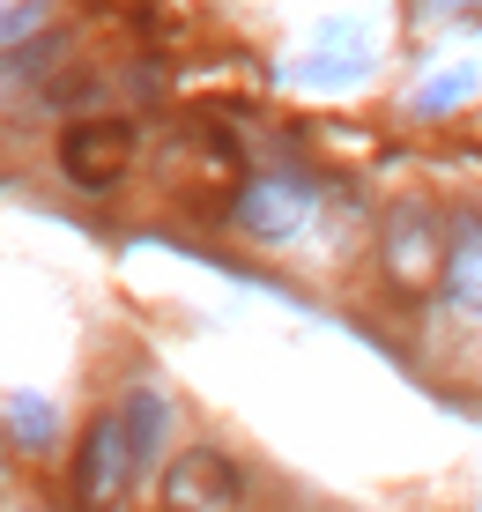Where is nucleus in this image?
<instances>
[{"label":"nucleus","mask_w":482,"mask_h":512,"mask_svg":"<svg viewBox=\"0 0 482 512\" xmlns=\"http://www.w3.org/2000/svg\"><path fill=\"white\" fill-rule=\"evenodd\" d=\"M127 156H134V134H127V127H112V119H89V127H75V134L60 141V164H67V179H75V186H89V193L119 186Z\"/></svg>","instance_id":"nucleus-3"},{"label":"nucleus","mask_w":482,"mask_h":512,"mask_svg":"<svg viewBox=\"0 0 482 512\" xmlns=\"http://www.w3.org/2000/svg\"><path fill=\"white\" fill-rule=\"evenodd\" d=\"M245 505V468L223 446H186L164 461V512H238Z\"/></svg>","instance_id":"nucleus-1"},{"label":"nucleus","mask_w":482,"mask_h":512,"mask_svg":"<svg viewBox=\"0 0 482 512\" xmlns=\"http://www.w3.org/2000/svg\"><path fill=\"white\" fill-rule=\"evenodd\" d=\"M127 483H141V475H134L127 431H119V409H104L97 423H89V438H82V461H75V490H82L89 505H119V498H127Z\"/></svg>","instance_id":"nucleus-2"},{"label":"nucleus","mask_w":482,"mask_h":512,"mask_svg":"<svg viewBox=\"0 0 482 512\" xmlns=\"http://www.w3.org/2000/svg\"><path fill=\"white\" fill-rule=\"evenodd\" d=\"M386 268H394L401 282H423V275L438 268V223L394 216V231H386Z\"/></svg>","instance_id":"nucleus-5"},{"label":"nucleus","mask_w":482,"mask_h":512,"mask_svg":"<svg viewBox=\"0 0 482 512\" xmlns=\"http://www.w3.org/2000/svg\"><path fill=\"white\" fill-rule=\"evenodd\" d=\"M119 431H127L134 475H149V468H156V453H164V431H171V409H164V394H149V386H134V394L119 401Z\"/></svg>","instance_id":"nucleus-4"}]
</instances>
